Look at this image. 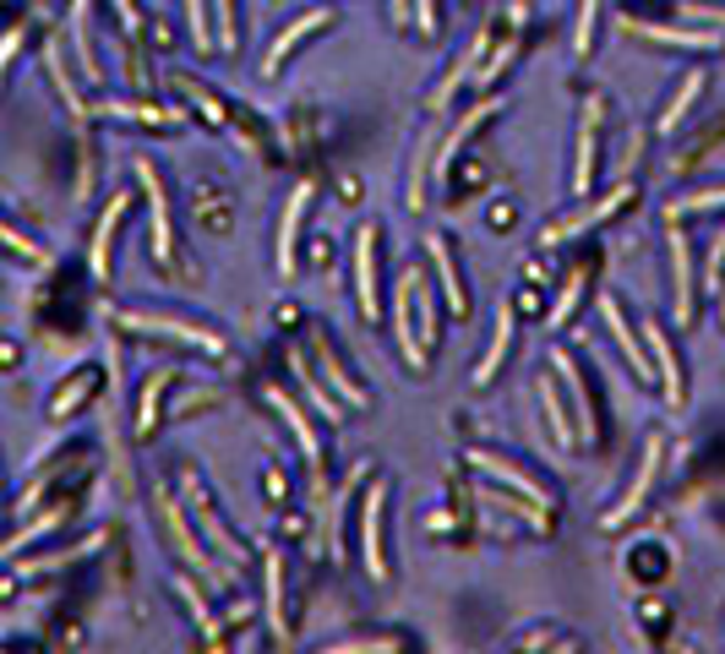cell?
Masks as SVG:
<instances>
[{
    "label": "cell",
    "mask_w": 725,
    "mask_h": 654,
    "mask_svg": "<svg viewBox=\"0 0 725 654\" xmlns=\"http://www.w3.org/2000/svg\"><path fill=\"white\" fill-rule=\"evenodd\" d=\"M323 654H398V638H355V644H333Z\"/></svg>",
    "instance_id": "obj_40"
},
{
    "label": "cell",
    "mask_w": 725,
    "mask_h": 654,
    "mask_svg": "<svg viewBox=\"0 0 725 654\" xmlns=\"http://www.w3.org/2000/svg\"><path fill=\"white\" fill-rule=\"evenodd\" d=\"M551 371L568 382L573 392V420H579V442H600V415H594V398H590V382H584V371H579V360L568 355V349H551Z\"/></svg>",
    "instance_id": "obj_6"
},
{
    "label": "cell",
    "mask_w": 725,
    "mask_h": 654,
    "mask_svg": "<svg viewBox=\"0 0 725 654\" xmlns=\"http://www.w3.org/2000/svg\"><path fill=\"white\" fill-rule=\"evenodd\" d=\"M17 44H22V28H11V33L0 39V76H6V65H11V55H17Z\"/></svg>",
    "instance_id": "obj_44"
},
{
    "label": "cell",
    "mask_w": 725,
    "mask_h": 654,
    "mask_svg": "<svg viewBox=\"0 0 725 654\" xmlns=\"http://www.w3.org/2000/svg\"><path fill=\"white\" fill-rule=\"evenodd\" d=\"M181 377V366H159L153 377H147V388H142V398H136V437H153V426H159V398H164V388Z\"/></svg>",
    "instance_id": "obj_25"
},
{
    "label": "cell",
    "mask_w": 725,
    "mask_h": 654,
    "mask_svg": "<svg viewBox=\"0 0 725 654\" xmlns=\"http://www.w3.org/2000/svg\"><path fill=\"white\" fill-rule=\"evenodd\" d=\"M639 39H655V44H682V50H715L721 33H704V28H665V22H627Z\"/></svg>",
    "instance_id": "obj_23"
},
{
    "label": "cell",
    "mask_w": 725,
    "mask_h": 654,
    "mask_svg": "<svg viewBox=\"0 0 725 654\" xmlns=\"http://www.w3.org/2000/svg\"><path fill=\"white\" fill-rule=\"evenodd\" d=\"M671 273H676V323H693V241L682 229H671Z\"/></svg>",
    "instance_id": "obj_16"
},
{
    "label": "cell",
    "mask_w": 725,
    "mask_h": 654,
    "mask_svg": "<svg viewBox=\"0 0 725 654\" xmlns=\"http://www.w3.org/2000/svg\"><path fill=\"white\" fill-rule=\"evenodd\" d=\"M660 458H665V437H650V442H644V458H639V474L627 480L622 502L605 513V529H622L627 519H639V508L650 502V491H655V480H660Z\"/></svg>",
    "instance_id": "obj_4"
},
{
    "label": "cell",
    "mask_w": 725,
    "mask_h": 654,
    "mask_svg": "<svg viewBox=\"0 0 725 654\" xmlns=\"http://www.w3.org/2000/svg\"><path fill=\"white\" fill-rule=\"evenodd\" d=\"M409 22H420V33H437V0H409Z\"/></svg>",
    "instance_id": "obj_43"
},
{
    "label": "cell",
    "mask_w": 725,
    "mask_h": 654,
    "mask_svg": "<svg viewBox=\"0 0 725 654\" xmlns=\"http://www.w3.org/2000/svg\"><path fill=\"white\" fill-rule=\"evenodd\" d=\"M508 349H513V311L502 306V311H497V338H491V349H486V360L474 366V388H491V382H497V371H502V360H508Z\"/></svg>",
    "instance_id": "obj_24"
},
{
    "label": "cell",
    "mask_w": 725,
    "mask_h": 654,
    "mask_svg": "<svg viewBox=\"0 0 725 654\" xmlns=\"http://www.w3.org/2000/svg\"><path fill=\"white\" fill-rule=\"evenodd\" d=\"M698 93H704V71H693L687 82H682V93L665 104V115H660V131H676L687 115H693V104H698Z\"/></svg>",
    "instance_id": "obj_31"
},
{
    "label": "cell",
    "mask_w": 725,
    "mask_h": 654,
    "mask_svg": "<svg viewBox=\"0 0 725 654\" xmlns=\"http://www.w3.org/2000/svg\"><path fill=\"white\" fill-rule=\"evenodd\" d=\"M633 202V186L622 181L611 196H600V202H584V207H573L568 218H556V224H545L540 229V246H562V241H573V235H584V229H594V224H605L611 213H622Z\"/></svg>",
    "instance_id": "obj_3"
},
{
    "label": "cell",
    "mask_w": 725,
    "mask_h": 654,
    "mask_svg": "<svg viewBox=\"0 0 725 654\" xmlns=\"http://www.w3.org/2000/svg\"><path fill=\"white\" fill-rule=\"evenodd\" d=\"M61 519H67V508H55V513H44V519H33V523H28V529H22V534H11V540L0 545V556H11V551H22V545H33L39 534H50V529H55V523H61Z\"/></svg>",
    "instance_id": "obj_37"
},
{
    "label": "cell",
    "mask_w": 725,
    "mask_h": 654,
    "mask_svg": "<svg viewBox=\"0 0 725 654\" xmlns=\"http://www.w3.org/2000/svg\"><path fill=\"white\" fill-rule=\"evenodd\" d=\"M594 22H600V0H584V6H579V28H573V50H579V55L594 50Z\"/></svg>",
    "instance_id": "obj_38"
},
{
    "label": "cell",
    "mask_w": 725,
    "mask_h": 654,
    "mask_svg": "<svg viewBox=\"0 0 725 654\" xmlns=\"http://www.w3.org/2000/svg\"><path fill=\"white\" fill-rule=\"evenodd\" d=\"M104 115H115V121H147V126H181V121H186V115L170 110V104H132V99L104 104Z\"/></svg>",
    "instance_id": "obj_28"
},
{
    "label": "cell",
    "mask_w": 725,
    "mask_h": 654,
    "mask_svg": "<svg viewBox=\"0 0 725 654\" xmlns=\"http://www.w3.org/2000/svg\"><path fill=\"white\" fill-rule=\"evenodd\" d=\"M687 17H698V22H715V28H725V6H687Z\"/></svg>",
    "instance_id": "obj_45"
},
{
    "label": "cell",
    "mask_w": 725,
    "mask_h": 654,
    "mask_svg": "<svg viewBox=\"0 0 725 654\" xmlns=\"http://www.w3.org/2000/svg\"><path fill=\"white\" fill-rule=\"evenodd\" d=\"M431 267H437V278H442V295H448V306L469 317V295H463L459 284V267H453V252H448V235H431Z\"/></svg>",
    "instance_id": "obj_26"
},
{
    "label": "cell",
    "mask_w": 725,
    "mask_h": 654,
    "mask_svg": "<svg viewBox=\"0 0 725 654\" xmlns=\"http://www.w3.org/2000/svg\"><path fill=\"white\" fill-rule=\"evenodd\" d=\"M159 519L170 523V534H175L181 556H186V562L197 568L202 579H213V584H224V579H229V573H224V568H218V562H213V556L202 551L197 540H192V529H186V519H181V502H175V497H159Z\"/></svg>",
    "instance_id": "obj_13"
},
{
    "label": "cell",
    "mask_w": 725,
    "mask_h": 654,
    "mask_svg": "<svg viewBox=\"0 0 725 654\" xmlns=\"http://www.w3.org/2000/svg\"><path fill=\"white\" fill-rule=\"evenodd\" d=\"M115 327L142 333V338H175V344H192V349H207V355H224V338H218L213 327L192 323V317H164V311H121Z\"/></svg>",
    "instance_id": "obj_2"
},
{
    "label": "cell",
    "mask_w": 725,
    "mask_h": 654,
    "mask_svg": "<svg viewBox=\"0 0 725 654\" xmlns=\"http://www.w3.org/2000/svg\"><path fill=\"white\" fill-rule=\"evenodd\" d=\"M312 349H317V366H323V377H328V388L338 392V403H355V409H360V403H366V388H360V382H355V377L344 371V360L333 355V344H328V338H323V333L312 338Z\"/></svg>",
    "instance_id": "obj_21"
},
{
    "label": "cell",
    "mask_w": 725,
    "mask_h": 654,
    "mask_svg": "<svg viewBox=\"0 0 725 654\" xmlns=\"http://www.w3.org/2000/svg\"><path fill=\"white\" fill-rule=\"evenodd\" d=\"M115 6H121V22H126V28H136V6H132V0H115Z\"/></svg>",
    "instance_id": "obj_46"
},
{
    "label": "cell",
    "mask_w": 725,
    "mask_h": 654,
    "mask_svg": "<svg viewBox=\"0 0 725 654\" xmlns=\"http://www.w3.org/2000/svg\"><path fill=\"white\" fill-rule=\"evenodd\" d=\"M556 654H579V650H573V644H562V650H556Z\"/></svg>",
    "instance_id": "obj_48"
},
{
    "label": "cell",
    "mask_w": 725,
    "mask_h": 654,
    "mask_svg": "<svg viewBox=\"0 0 725 654\" xmlns=\"http://www.w3.org/2000/svg\"><path fill=\"white\" fill-rule=\"evenodd\" d=\"M721 278H725V235H715V252H709V267H704V284L721 295Z\"/></svg>",
    "instance_id": "obj_42"
},
{
    "label": "cell",
    "mask_w": 725,
    "mask_h": 654,
    "mask_svg": "<svg viewBox=\"0 0 725 654\" xmlns=\"http://www.w3.org/2000/svg\"><path fill=\"white\" fill-rule=\"evenodd\" d=\"M312 181H300L295 192H289V207H284V218H278V273L289 278L295 273V262H300V229H306V213H312Z\"/></svg>",
    "instance_id": "obj_9"
},
{
    "label": "cell",
    "mask_w": 725,
    "mask_h": 654,
    "mask_svg": "<svg viewBox=\"0 0 725 654\" xmlns=\"http://www.w3.org/2000/svg\"><path fill=\"white\" fill-rule=\"evenodd\" d=\"M355 295H360V311L377 323V306H382V295H377V224H366L355 235Z\"/></svg>",
    "instance_id": "obj_12"
},
{
    "label": "cell",
    "mask_w": 725,
    "mask_h": 654,
    "mask_svg": "<svg viewBox=\"0 0 725 654\" xmlns=\"http://www.w3.org/2000/svg\"><path fill=\"white\" fill-rule=\"evenodd\" d=\"M186 22H192V44H197V50H213V44H218V33H213V11H207V0H186Z\"/></svg>",
    "instance_id": "obj_35"
},
{
    "label": "cell",
    "mask_w": 725,
    "mask_h": 654,
    "mask_svg": "<svg viewBox=\"0 0 725 654\" xmlns=\"http://www.w3.org/2000/svg\"><path fill=\"white\" fill-rule=\"evenodd\" d=\"M267 403H273V409H278V420L289 426V437L300 442V453L312 458V463H323V442H317V431H312L306 409H300V403H295V398H289L284 388H267Z\"/></svg>",
    "instance_id": "obj_17"
},
{
    "label": "cell",
    "mask_w": 725,
    "mask_h": 654,
    "mask_svg": "<svg viewBox=\"0 0 725 654\" xmlns=\"http://www.w3.org/2000/svg\"><path fill=\"white\" fill-rule=\"evenodd\" d=\"M540 644H545V633H534V638H529V644H524V650H519V654H534V650H540Z\"/></svg>",
    "instance_id": "obj_47"
},
{
    "label": "cell",
    "mask_w": 725,
    "mask_h": 654,
    "mask_svg": "<svg viewBox=\"0 0 725 654\" xmlns=\"http://www.w3.org/2000/svg\"><path fill=\"white\" fill-rule=\"evenodd\" d=\"M540 403H545V415H551V437H556L562 448H579V426H573V415L562 409V392L551 382V371L540 377Z\"/></svg>",
    "instance_id": "obj_27"
},
{
    "label": "cell",
    "mask_w": 725,
    "mask_h": 654,
    "mask_svg": "<svg viewBox=\"0 0 725 654\" xmlns=\"http://www.w3.org/2000/svg\"><path fill=\"white\" fill-rule=\"evenodd\" d=\"M136 181H142V192H147V213H153V257L170 262L175 257V229H170V196H164V181L153 175L147 159H136Z\"/></svg>",
    "instance_id": "obj_10"
},
{
    "label": "cell",
    "mask_w": 725,
    "mask_h": 654,
    "mask_svg": "<svg viewBox=\"0 0 725 654\" xmlns=\"http://www.w3.org/2000/svg\"><path fill=\"white\" fill-rule=\"evenodd\" d=\"M709 207H725V186H704V192H682L665 213L682 218V213H709Z\"/></svg>",
    "instance_id": "obj_34"
},
{
    "label": "cell",
    "mask_w": 725,
    "mask_h": 654,
    "mask_svg": "<svg viewBox=\"0 0 725 654\" xmlns=\"http://www.w3.org/2000/svg\"><path fill=\"white\" fill-rule=\"evenodd\" d=\"M213 33H218V44L224 50H235V0H213Z\"/></svg>",
    "instance_id": "obj_39"
},
{
    "label": "cell",
    "mask_w": 725,
    "mask_h": 654,
    "mask_svg": "<svg viewBox=\"0 0 725 654\" xmlns=\"http://www.w3.org/2000/svg\"><path fill=\"white\" fill-rule=\"evenodd\" d=\"M186 502H192V519H197V529L213 540V545H218V556H224V562H246V545H241V540L224 529V519L213 513V497L202 491L197 474H186Z\"/></svg>",
    "instance_id": "obj_8"
},
{
    "label": "cell",
    "mask_w": 725,
    "mask_h": 654,
    "mask_svg": "<svg viewBox=\"0 0 725 654\" xmlns=\"http://www.w3.org/2000/svg\"><path fill=\"white\" fill-rule=\"evenodd\" d=\"M0 246H6V252H17V257H28V262H44V252H39L28 235H17L11 224H0Z\"/></svg>",
    "instance_id": "obj_41"
},
{
    "label": "cell",
    "mask_w": 725,
    "mask_h": 654,
    "mask_svg": "<svg viewBox=\"0 0 725 654\" xmlns=\"http://www.w3.org/2000/svg\"><path fill=\"white\" fill-rule=\"evenodd\" d=\"M600 323H605V333L616 338V349H622V355L633 360V371H639V377L650 382V377H655V360H650V344H644V338H639V333L627 327V317H622V306H616L611 295H600Z\"/></svg>",
    "instance_id": "obj_11"
},
{
    "label": "cell",
    "mask_w": 725,
    "mask_h": 654,
    "mask_svg": "<svg viewBox=\"0 0 725 654\" xmlns=\"http://www.w3.org/2000/svg\"><path fill=\"white\" fill-rule=\"evenodd\" d=\"M71 39H76V61H82V76L99 82V65H93V44H88V0L71 6Z\"/></svg>",
    "instance_id": "obj_33"
},
{
    "label": "cell",
    "mask_w": 725,
    "mask_h": 654,
    "mask_svg": "<svg viewBox=\"0 0 725 654\" xmlns=\"http://www.w3.org/2000/svg\"><path fill=\"white\" fill-rule=\"evenodd\" d=\"M469 463H474L480 474H491L497 486H508V491H519V497H529V502H540V508H551V502H556V497H551V491H545V486L529 474V469H519L513 458L491 453V448H474V453H469Z\"/></svg>",
    "instance_id": "obj_5"
},
{
    "label": "cell",
    "mask_w": 725,
    "mask_h": 654,
    "mask_svg": "<svg viewBox=\"0 0 725 654\" xmlns=\"http://www.w3.org/2000/svg\"><path fill=\"white\" fill-rule=\"evenodd\" d=\"M474 497H480V502H491V508H502V513H519V519L529 523V529H540V534H545V529H551V508H540V502H529V497H519V491H508V486H480V491H474Z\"/></svg>",
    "instance_id": "obj_20"
},
{
    "label": "cell",
    "mask_w": 725,
    "mask_h": 654,
    "mask_svg": "<svg viewBox=\"0 0 725 654\" xmlns=\"http://www.w3.org/2000/svg\"><path fill=\"white\" fill-rule=\"evenodd\" d=\"M584 284H590V267H573V273L562 278V295H556V306L545 311V327H551V333H556V327H568L573 306L584 300Z\"/></svg>",
    "instance_id": "obj_29"
},
{
    "label": "cell",
    "mask_w": 725,
    "mask_h": 654,
    "mask_svg": "<svg viewBox=\"0 0 725 654\" xmlns=\"http://www.w3.org/2000/svg\"><path fill=\"white\" fill-rule=\"evenodd\" d=\"M644 344H650V360H655V377L665 382V398L671 403H682L687 398V377H682V360H676V349H671V338H665V327L650 323L644 327Z\"/></svg>",
    "instance_id": "obj_15"
},
{
    "label": "cell",
    "mask_w": 725,
    "mask_h": 654,
    "mask_svg": "<svg viewBox=\"0 0 725 654\" xmlns=\"http://www.w3.org/2000/svg\"><path fill=\"white\" fill-rule=\"evenodd\" d=\"M328 22H333L328 11H306V17H295V22L273 39V50H267V61H263V76H278V71H284V55H289L300 39H312L317 28H328Z\"/></svg>",
    "instance_id": "obj_19"
},
{
    "label": "cell",
    "mask_w": 725,
    "mask_h": 654,
    "mask_svg": "<svg viewBox=\"0 0 725 654\" xmlns=\"http://www.w3.org/2000/svg\"><path fill=\"white\" fill-rule=\"evenodd\" d=\"M600 121H605V104L600 93L584 99V121H579V153H573V192L584 196L594 186V164H600Z\"/></svg>",
    "instance_id": "obj_7"
},
{
    "label": "cell",
    "mask_w": 725,
    "mask_h": 654,
    "mask_svg": "<svg viewBox=\"0 0 725 654\" xmlns=\"http://www.w3.org/2000/svg\"><path fill=\"white\" fill-rule=\"evenodd\" d=\"M289 371L300 377V388H306V398H312V403L323 409V420H338V415H344V403L333 398V388H323V377H317V371H312V366H306L300 355H289Z\"/></svg>",
    "instance_id": "obj_30"
},
{
    "label": "cell",
    "mask_w": 725,
    "mask_h": 654,
    "mask_svg": "<svg viewBox=\"0 0 725 654\" xmlns=\"http://www.w3.org/2000/svg\"><path fill=\"white\" fill-rule=\"evenodd\" d=\"M360 556H366V573L382 584L388 579V480L382 474L360 497Z\"/></svg>",
    "instance_id": "obj_1"
},
{
    "label": "cell",
    "mask_w": 725,
    "mask_h": 654,
    "mask_svg": "<svg viewBox=\"0 0 725 654\" xmlns=\"http://www.w3.org/2000/svg\"><path fill=\"white\" fill-rule=\"evenodd\" d=\"M267 627L278 638L289 633V622H284V562L278 556H267Z\"/></svg>",
    "instance_id": "obj_32"
},
{
    "label": "cell",
    "mask_w": 725,
    "mask_h": 654,
    "mask_svg": "<svg viewBox=\"0 0 725 654\" xmlns=\"http://www.w3.org/2000/svg\"><path fill=\"white\" fill-rule=\"evenodd\" d=\"M93 382H99V371H82L76 382H67V388L55 392V403H50V415H55V420H67V409H76V403H82V398L93 392Z\"/></svg>",
    "instance_id": "obj_36"
},
{
    "label": "cell",
    "mask_w": 725,
    "mask_h": 654,
    "mask_svg": "<svg viewBox=\"0 0 725 654\" xmlns=\"http://www.w3.org/2000/svg\"><path fill=\"white\" fill-rule=\"evenodd\" d=\"M486 50H491V28H480V33H474V44H469V50H463V55H459V61H453V71L442 76V88L431 93V110H442V104H448V99L459 93L463 82H469V76L480 71V61H486Z\"/></svg>",
    "instance_id": "obj_18"
},
{
    "label": "cell",
    "mask_w": 725,
    "mask_h": 654,
    "mask_svg": "<svg viewBox=\"0 0 725 654\" xmlns=\"http://www.w3.org/2000/svg\"><path fill=\"white\" fill-rule=\"evenodd\" d=\"M121 218H126V192L110 196V207H104V218H99V229H93V278H110V241H115V229H121Z\"/></svg>",
    "instance_id": "obj_22"
},
{
    "label": "cell",
    "mask_w": 725,
    "mask_h": 654,
    "mask_svg": "<svg viewBox=\"0 0 725 654\" xmlns=\"http://www.w3.org/2000/svg\"><path fill=\"white\" fill-rule=\"evenodd\" d=\"M394 333H398V349H404V360H409L415 371H426V344H420V333H415V278H409V273L398 278Z\"/></svg>",
    "instance_id": "obj_14"
}]
</instances>
